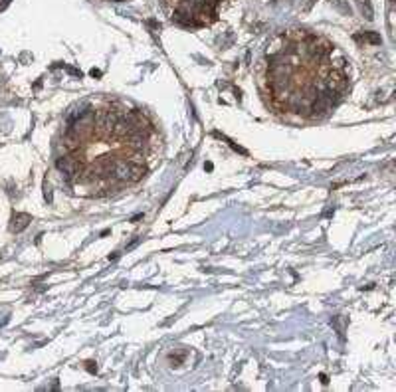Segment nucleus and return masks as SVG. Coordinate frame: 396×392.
Wrapping results in <instances>:
<instances>
[{
	"mask_svg": "<svg viewBox=\"0 0 396 392\" xmlns=\"http://www.w3.org/2000/svg\"><path fill=\"white\" fill-rule=\"evenodd\" d=\"M14 220H18V226H16V230H22V228H26V224H28V216H18V218H14Z\"/></svg>",
	"mask_w": 396,
	"mask_h": 392,
	"instance_id": "1",
	"label": "nucleus"
}]
</instances>
